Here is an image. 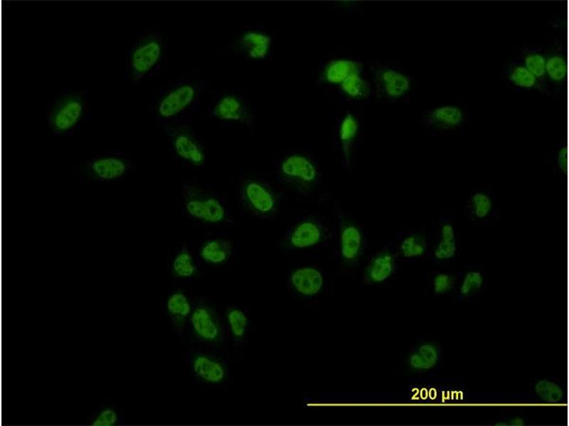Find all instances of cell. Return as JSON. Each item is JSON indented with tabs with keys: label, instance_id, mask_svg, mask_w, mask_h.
Instances as JSON below:
<instances>
[{
	"label": "cell",
	"instance_id": "1",
	"mask_svg": "<svg viewBox=\"0 0 569 426\" xmlns=\"http://www.w3.org/2000/svg\"><path fill=\"white\" fill-rule=\"evenodd\" d=\"M90 91L60 90L46 104V130L48 135H73L91 118Z\"/></svg>",
	"mask_w": 569,
	"mask_h": 426
},
{
	"label": "cell",
	"instance_id": "2",
	"mask_svg": "<svg viewBox=\"0 0 569 426\" xmlns=\"http://www.w3.org/2000/svg\"><path fill=\"white\" fill-rule=\"evenodd\" d=\"M205 88L203 80L185 77L171 82L159 93L156 117L161 124L188 122L189 116L198 112Z\"/></svg>",
	"mask_w": 569,
	"mask_h": 426
},
{
	"label": "cell",
	"instance_id": "3",
	"mask_svg": "<svg viewBox=\"0 0 569 426\" xmlns=\"http://www.w3.org/2000/svg\"><path fill=\"white\" fill-rule=\"evenodd\" d=\"M165 53L164 37L159 31L139 35L125 50V79L138 84L151 77L162 65Z\"/></svg>",
	"mask_w": 569,
	"mask_h": 426
},
{
	"label": "cell",
	"instance_id": "4",
	"mask_svg": "<svg viewBox=\"0 0 569 426\" xmlns=\"http://www.w3.org/2000/svg\"><path fill=\"white\" fill-rule=\"evenodd\" d=\"M276 181L299 194L307 195L322 182V171L313 156L297 151H289L274 164Z\"/></svg>",
	"mask_w": 569,
	"mask_h": 426
},
{
	"label": "cell",
	"instance_id": "5",
	"mask_svg": "<svg viewBox=\"0 0 569 426\" xmlns=\"http://www.w3.org/2000/svg\"><path fill=\"white\" fill-rule=\"evenodd\" d=\"M135 162L124 150L99 148L73 169L85 182L123 180L134 169Z\"/></svg>",
	"mask_w": 569,
	"mask_h": 426
},
{
	"label": "cell",
	"instance_id": "6",
	"mask_svg": "<svg viewBox=\"0 0 569 426\" xmlns=\"http://www.w3.org/2000/svg\"><path fill=\"white\" fill-rule=\"evenodd\" d=\"M182 195L184 212L195 223L214 227L229 222L228 207L217 194L184 182Z\"/></svg>",
	"mask_w": 569,
	"mask_h": 426
},
{
	"label": "cell",
	"instance_id": "7",
	"mask_svg": "<svg viewBox=\"0 0 569 426\" xmlns=\"http://www.w3.org/2000/svg\"><path fill=\"white\" fill-rule=\"evenodd\" d=\"M332 231L327 222L317 215L298 216L288 225L284 234L287 251L319 249L328 246Z\"/></svg>",
	"mask_w": 569,
	"mask_h": 426
},
{
	"label": "cell",
	"instance_id": "8",
	"mask_svg": "<svg viewBox=\"0 0 569 426\" xmlns=\"http://www.w3.org/2000/svg\"><path fill=\"white\" fill-rule=\"evenodd\" d=\"M240 206L251 216L261 220H274L278 214L280 195L262 178H248L239 187Z\"/></svg>",
	"mask_w": 569,
	"mask_h": 426
},
{
	"label": "cell",
	"instance_id": "9",
	"mask_svg": "<svg viewBox=\"0 0 569 426\" xmlns=\"http://www.w3.org/2000/svg\"><path fill=\"white\" fill-rule=\"evenodd\" d=\"M162 126L175 156L195 168L201 169L205 166L204 148L187 123H163Z\"/></svg>",
	"mask_w": 569,
	"mask_h": 426
},
{
	"label": "cell",
	"instance_id": "10",
	"mask_svg": "<svg viewBox=\"0 0 569 426\" xmlns=\"http://www.w3.org/2000/svg\"><path fill=\"white\" fill-rule=\"evenodd\" d=\"M338 248L341 261L348 266L356 264L366 249L363 226L345 212H338Z\"/></svg>",
	"mask_w": 569,
	"mask_h": 426
},
{
	"label": "cell",
	"instance_id": "11",
	"mask_svg": "<svg viewBox=\"0 0 569 426\" xmlns=\"http://www.w3.org/2000/svg\"><path fill=\"white\" fill-rule=\"evenodd\" d=\"M208 113L213 118L235 122L251 127L255 122V114L251 104L240 94L234 92H220L214 97Z\"/></svg>",
	"mask_w": 569,
	"mask_h": 426
},
{
	"label": "cell",
	"instance_id": "12",
	"mask_svg": "<svg viewBox=\"0 0 569 426\" xmlns=\"http://www.w3.org/2000/svg\"><path fill=\"white\" fill-rule=\"evenodd\" d=\"M272 40L262 25L247 26L240 31L235 49L248 60H265L270 55Z\"/></svg>",
	"mask_w": 569,
	"mask_h": 426
},
{
	"label": "cell",
	"instance_id": "13",
	"mask_svg": "<svg viewBox=\"0 0 569 426\" xmlns=\"http://www.w3.org/2000/svg\"><path fill=\"white\" fill-rule=\"evenodd\" d=\"M400 257L395 248V239L369 256L363 272V280L368 284L384 282L395 275Z\"/></svg>",
	"mask_w": 569,
	"mask_h": 426
},
{
	"label": "cell",
	"instance_id": "14",
	"mask_svg": "<svg viewBox=\"0 0 569 426\" xmlns=\"http://www.w3.org/2000/svg\"><path fill=\"white\" fill-rule=\"evenodd\" d=\"M288 281L295 293L309 297L321 292L324 284V276L315 266L301 265L291 272Z\"/></svg>",
	"mask_w": 569,
	"mask_h": 426
},
{
	"label": "cell",
	"instance_id": "15",
	"mask_svg": "<svg viewBox=\"0 0 569 426\" xmlns=\"http://www.w3.org/2000/svg\"><path fill=\"white\" fill-rule=\"evenodd\" d=\"M395 244L400 258H418L429 253L427 236L420 228L400 231Z\"/></svg>",
	"mask_w": 569,
	"mask_h": 426
},
{
	"label": "cell",
	"instance_id": "16",
	"mask_svg": "<svg viewBox=\"0 0 569 426\" xmlns=\"http://www.w3.org/2000/svg\"><path fill=\"white\" fill-rule=\"evenodd\" d=\"M191 322L193 332L201 339L212 342L221 336L220 324L213 312L206 306H198L192 312Z\"/></svg>",
	"mask_w": 569,
	"mask_h": 426
},
{
	"label": "cell",
	"instance_id": "17",
	"mask_svg": "<svg viewBox=\"0 0 569 426\" xmlns=\"http://www.w3.org/2000/svg\"><path fill=\"white\" fill-rule=\"evenodd\" d=\"M442 356L437 344L427 342L419 344L409 352L407 358L408 368L415 372H424L437 366Z\"/></svg>",
	"mask_w": 569,
	"mask_h": 426
},
{
	"label": "cell",
	"instance_id": "18",
	"mask_svg": "<svg viewBox=\"0 0 569 426\" xmlns=\"http://www.w3.org/2000/svg\"><path fill=\"white\" fill-rule=\"evenodd\" d=\"M436 236L435 245L429 253L437 261L452 258L457 253L458 245L452 224L445 219L440 220Z\"/></svg>",
	"mask_w": 569,
	"mask_h": 426
},
{
	"label": "cell",
	"instance_id": "19",
	"mask_svg": "<svg viewBox=\"0 0 569 426\" xmlns=\"http://www.w3.org/2000/svg\"><path fill=\"white\" fill-rule=\"evenodd\" d=\"M465 209L474 220L486 221L495 211L494 195L485 190H474L467 197Z\"/></svg>",
	"mask_w": 569,
	"mask_h": 426
},
{
	"label": "cell",
	"instance_id": "20",
	"mask_svg": "<svg viewBox=\"0 0 569 426\" xmlns=\"http://www.w3.org/2000/svg\"><path fill=\"white\" fill-rule=\"evenodd\" d=\"M192 368L196 377L208 383H219L225 378V369L223 365L204 354L194 356Z\"/></svg>",
	"mask_w": 569,
	"mask_h": 426
},
{
	"label": "cell",
	"instance_id": "21",
	"mask_svg": "<svg viewBox=\"0 0 569 426\" xmlns=\"http://www.w3.org/2000/svg\"><path fill=\"white\" fill-rule=\"evenodd\" d=\"M235 252L233 244L222 239L206 241L198 249L200 259L207 264H221L227 261Z\"/></svg>",
	"mask_w": 569,
	"mask_h": 426
},
{
	"label": "cell",
	"instance_id": "22",
	"mask_svg": "<svg viewBox=\"0 0 569 426\" xmlns=\"http://www.w3.org/2000/svg\"><path fill=\"white\" fill-rule=\"evenodd\" d=\"M125 410L116 405L101 404L80 425L117 426L124 423Z\"/></svg>",
	"mask_w": 569,
	"mask_h": 426
},
{
	"label": "cell",
	"instance_id": "23",
	"mask_svg": "<svg viewBox=\"0 0 569 426\" xmlns=\"http://www.w3.org/2000/svg\"><path fill=\"white\" fill-rule=\"evenodd\" d=\"M170 267L176 277L187 278L193 276L197 268L191 250L185 245L176 251L171 258Z\"/></svg>",
	"mask_w": 569,
	"mask_h": 426
},
{
	"label": "cell",
	"instance_id": "24",
	"mask_svg": "<svg viewBox=\"0 0 569 426\" xmlns=\"http://www.w3.org/2000/svg\"><path fill=\"white\" fill-rule=\"evenodd\" d=\"M380 80L385 92L391 97H400L410 87L409 80L405 75L392 70L383 71Z\"/></svg>",
	"mask_w": 569,
	"mask_h": 426
},
{
	"label": "cell",
	"instance_id": "25",
	"mask_svg": "<svg viewBox=\"0 0 569 426\" xmlns=\"http://www.w3.org/2000/svg\"><path fill=\"white\" fill-rule=\"evenodd\" d=\"M463 121L459 109L454 106H445L434 109L427 116V124L454 126Z\"/></svg>",
	"mask_w": 569,
	"mask_h": 426
},
{
	"label": "cell",
	"instance_id": "26",
	"mask_svg": "<svg viewBox=\"0 0 569 426\" xmlns=\"http://www.w3.org/2000/svg\"><path fill=\"white\" fill-rule=\"evenodd\" d=\"M357 128V123L354 118L351 114H348L344 119L339 130V139L346 168H349L351 148L356 136Z\"/></svg>",
	"mask_w": 569,
	"mask_h": 426
},
{
	"label": "cell",
	"instance_id": "27",
	"mask_svg": "<svg viewBox=\"0 0 569 426\" xmlns=\"http://www.w3.org/2000/svg\"><path fill=\"white\" fill-rule=\"evenodd\" d=\"M358 65L352 61L339 60L332 62L328 66L325 77L331 83H342L349 76L358 73Z\"/></svg>",
	"mask_w": 569,
	"mask_h": 426
},
{
	"label": "cell",
	"instance_id": "28",
	"mask_svg": "<svg viewBox=\"0 0 569 426\" xmlns=\"http://www.w3.org/2000/svg\"><path fill=\"white\" fill-rule=\"evenodd\" d=\"M536 396L548 403H556L563 399L564 392L561 386L551 380L542 379L534 386Z\"/></svg>",
	"mask_w": 569,
	"mask_h": 426
},
{
	"label": "cell",
	"instance_id": "29",
	"mask_svg": "<svg viewBox=\"0 0 569 426\" xmlns=\"http://www.w3.org/2000/svg\"><path fill=\"white\" fill-rule=\"evenodd\" d=\"M166 309L173 319L181 321L191 312V307L187 297L179 292L169 295L166 300Z\"/></svg>",
	"mask_w": 569,
	"mask_h": 426
},
{
	"label": "cell",
	"instance_id": "30",
	"mask_svg": "<svg viewBox=\"0 0 569 426\" xmlns=\"http://www.w3.org/2000/svg\"><path fill=\"white\" fill-rule=\"evenodd\" d=\"M484 276L479 271L467 272L463 277L460 287L459 294L462 297H469L474 295L482 287Z\"/></svg>",
	"mask_w": 569,
	"mask_h": 426
},
{
	"label": "cell",
	"instance_id": "31",
	"mask_svg": "<svg viewBox=\"0 0 569 426\" xmlns=\"http://www.w3.org/2000/svg\"><path fill=\"white\" fill-rule=\"evenodd\" d=\"M227 319L232 335L235 338H242L245 334L248 325L245 314L240 309L233 308L228 310Z\"/></svg>",
	"mask_w": 569,
	"mask_h": 426
},
{
	"label": "cell",
	"instance_id": "32",
	"mask_svg": "<svg viewBox=\"0 0 569 426\" xmlns=\"http://www.w3.org/2000/svg\"><path fill=\"white\" fill-rule=\"evenodd\" d=\"M546 73L554 82H560L566 76V63L563 57L552 55L546 60Z\"/></svg>",
	"mask_w": 569,
	"mask_h": 426
},
{
	"label": "cell",
	"instance_id": "33",
	"mask_svg": "<svg viewBox=\"0 0 569 426\" xmlns=\"http://www.w3.org/2000/svg\"><path fill=\"white\" fill-rule=\"evenodd\" d=\"M509 79L512 84L521 88L533 87L536 80L523 65L512 67L509 75Z\"/></svg>",
	"mask_w": 569,
	"mask_h": 426
},
{
	"label": "cell",
	"instance_id": "34",
	"mask_svg": "<svg viewBox=\"0 0 569 426\" xmlns=\"http://www.w3.org/2000/svg\"><path fill=\"white\" fill-rule=\"evenodd\" d=\"M545 65L546 60L539 53L530 51L526 53L523 66L536 79H541L545 76Z\"/></svg>",
	"mask_w": 569,
	"mask_h": 426
},
{
	"label": "cell",
	"instance_id": "35",
	"mask_svg": "<svg viewBox=\"0 0 569 426\" xmlns=\"http://www.w3.org/2000/svg\"><path fill=\"white\" fill-rule=\"evenodd\" d=\"M457 278L452 273H438L432 279L433 293L442 295L450 292L456 285Z\"/></svg>",
	"mask_w": 569,
	"mask_h": 426
},
{
	"label": "cell",
	"instance_id": "36",
	"mask_svg": "<svg viewBox=\"0 0 569 426\" xmlns=\"http://www.w3.org/2000/svg\"><path fill=\"white\" fill-rule=\"evenodd\" d=\"M341 89L345 94L352 97H362L366 93L367 87L358 73L352 74L341 83Z\"/></svg>",
	"mask_w": 569,
	"mask_h": 426
},
{
	"label": "cell",
	"instance_id": "37",
	"mask_svg": "<svg viewBox=\"0 0 569 426\" xmlns=\"http://www.w3.org/2000/svg\"><path fill=\"white\" fill-rule=\"evenodd\" d=\"M566 150L564 147H562L557 155V168L561 171L564 172L566 165Z\"/></svg>",
	"mask_w": 569,
	"mask_h": 426
}]
</instances>
